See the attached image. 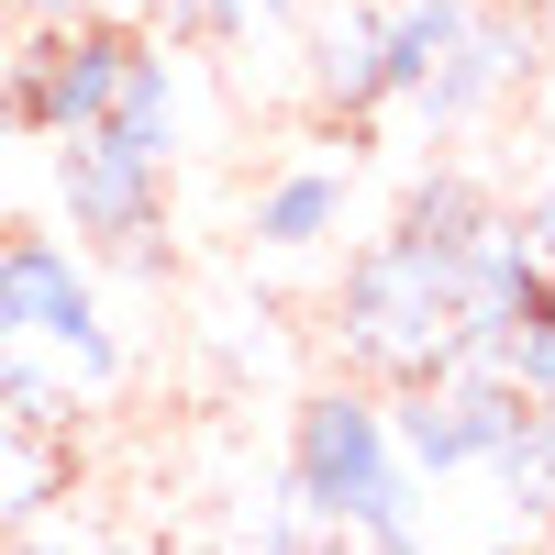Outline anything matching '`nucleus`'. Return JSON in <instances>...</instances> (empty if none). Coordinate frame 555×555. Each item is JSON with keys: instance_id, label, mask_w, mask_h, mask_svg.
Segmentation results:
<instances>
[{"instance_id": "f257e3e1", "label": "nucleus", "mask_w": 555, "mask_h": 555, "mask_svg": "<svg viewBox=\"0 0 555 555\" xmlns=\"http://www.w3.org/2000/svg\"><path fill=\"white\" fill-rule=\"evenodd\" d=\"M289 512L334 544H366V555H423V478L400 467V434H389V400L378 389H311L289 411Z\"/></svg>"}, {"instance_id": "f03ea898", "label": "nucleus", "mask_w": 555, "mask_h": 555, "mask_svg": "<svg viewBox=\"0 0 555 555\" xmlns=\"http://www.w3.org/2000/svg\"><path fill=\"white\" fill-rule=\"evenodd\" d=\"M455 322H467V278H455V256L434 245H356L345 256V289H334V356L356 389H434L455 366Z\"/></svg>"}, {"instance_id": "7ed1b4c3", "label": "nucleus", "mask_w": 555, "mask_h": 555, "mask_svg": "<svg viewBox=\"0 0 555 555\" xmlns=\"http://www.w3.org/2000/svg\"><path fill=\"white\" fill-rule=\"evenodd\" d=\"M0 322H12V345L56 356L78 389H122V345H112L89 256L67 234H0Z\"/></svg>"}, {"instance_id": "20e7f679", "label": "nucleus", "mask_w": 555, "mask_h": 555, "mask_svg": "<svg viewBox=\"0 0 555 555\" xmlns=\"http://www.w3.org/2000/svg\"><path fill=\"white\" fill-rule=\"evenodd\" d=\"M133 56H145V34L133 23H78V34H34L12 44V89H23V133L34 145H78V133H101Z\"/></svg>"}, {"instance_id": "39448f33", "label": "nucleus", "mask_w": 555, "mask_h": 555, "mask_svg": "<svg viewBox=\"0 0 555 555\" xmlns=\"http://www.w3.org/2000/svg\"><path fill=\"white\" fill-rule=\"evenodd\" d=\"M522 389L512 378H434V389H400L389 400V434H400V467L411 478H467V467H500L522 444Z\"/></svg>"}, {"instance_id": "423d86ee", "label": "nucleus", "mask_w": 555, "mask_h": 555, "mask_svg": "<svg viewBox=\"0 0 555 555\" xmlns=\"http://www.w3.org/2000/svg\"><path fill=\"white\" fill-rule=\"evenodd\" d=\"M56 211H67L78 256H89V245H101V256H133V245H156L167 167L133 156V145H112V133H78V145H56Z\"/></svg>"}, {"instance_id": "0eeeda50", "label": "nucleus", "mask_w": 555, "mask_h": 555, "mask_svg": "<svg viewBox=\"0 0 555 555\" xmlns=\"http://www.w3.org/2000/svg\"><path fill=\"white\" fill-rule=\"evenodd\" d=\"M533 56H544V34H533V12H500V0H478V23H467V44L444 56V78L423 89V112L434 133H467V122H489L512 89L533 78Z\"/></svg>"}, {"instance_id": "6e6552de", "label": "nucleus", "mask_w": 555, "mask_h": 555, "mask_svg": "<svg viewBox=\"0 0 555 555\" xmlns=\"http://www.w3.org/2000/svg\"><path fill=\"white\" fill-rule=\"evenodd\" d=\"M311 112H322V122H366V112H389L378 0H322V12H311Z\"/></svg>"}, {"instance_id": "1a4fd4ad", "label": "nucleus", "mask_w": 555, "mask_h": 555, "mask_svg": "<svg viewBox=\"0 0 555 555\" xmlns=\"http://www.w3.org/2000/svg\"><path fill=\"white\" fill-rule=\"evenodd\" d=\"M245 234L267 256H311V245H334L345 234V167H278L256 211H245Z\"/></svg>"}, {"instance_id": "9d476101", "label": "nucleus", "mask_w": 555, "mask_h": 555, "mask_svg": "<svg viewBox=\"0 0 555 555\" xmlns=\"http://www.w3.org/2000/svg\"><path fill=\"white\" fill-rule=\"evenodd\" d=\"M478 0H378V44H389V101H423L444 78V56L467 44Z\"/></svg>"}, {"instance_id": "9b49d317", "label": "nucleus", "mask_w": 555, "mask_h": 555, "mask_svg": "<svg viewBox=\"0 0 555 555\" xmlns=\"http://www.w3.org/2000/svg\"><path fill=\"white\" fill-rule=\"evenodd\" d=\"M489 190H478V178L467 167H423V178H411V201H400V222H389V234L400 245H434V256H467L478 234H489Z\"/></svg>"}, {"instance_id": "f8f14e48", "label": "nucleus", "mask_w": 555, "mask_h": 555, "mask_svg": "<svg viewBox=\"0 0 555 555\" xmlns=\"http://www.w3.org/2000/svg\"><path fill=\"white\" fill-rule=\"evenodd\" d=\"M112 145H133V156H156L167 167V145H178V56L145 34V56H133V78H122V101H112Z\"/></svg>"}, {"instance_id": "ddd939ff", "label": "nucleus", "mask_w": 555, "mask_h": 555, "mask_svg": "<svg viewBox=\"0 0 555 555\" xmlns=\"http://www.w3.org/2000/svg\"><path fill=\"white\" fill-rule=\"evenodd\" d=\"M300 0H156V44H256Z\"/></svg>"}, {"instance_id": "4468645a", "label": "nucleus", "mask_w": 555, "mask_h": 555, "mask_svg": "<svg viewBox=\"0 0 555 555\" xmlns=\"http://www.w3.org/2000/svg\"><path fill=\"white\" fill-rule=\"evenodd\" d=\"M500 489L522 500V522H555V411H533L522 444L500 455Z\"/></svg>"}, {"instance_id": "2eb2a0df", "label": "nucleus", "mask_w": 555, "mask_h": 555, "mask_svg": "<svg viewBox=\"0 0 555 555\" xmlns=\"http://www.w3.org/2000/svg\"><path fill=\"white\" fill-rule=\"evenodd\" d=\"M0 23L34 44V34H78V23H122V12L112 0H0Z\"/></svg>"}, {"instance_id": "dca6fc26", "label": "nucleus", "mask_w": 555, "mask_h": 555, "mask_svg": "<svg viewBox=\"0 0 555 555\" xmlns=\"http://www.w3.org/2000/svg\"><path fill=\"white\" fill-rule=\"evenodd\" d=\"M512 234H522V256H533V278L555 289V178H533L522 190V211H512Z\"/></svg>"}, {"instance_id": "f3484780", "label": "nucleus", "mask_w": 555, "mask_h": 555, "mask_svg": "<svg viewBox=\"0 0 555 555\" xmlns=\"http://www.w3.org/2000/svg\"><path fill=\"white\" fill-rule=\"evenodd\" d=\"M512 389H522V411H555V322H533V334H522Z\"/></svg>"}, {"instance_id": "a211bd4d", "label": "nucleus", "mask_w": 555, "mask_h": 555, "mask_svg": "<svg viewBox=\"0 0 555 555\" xmlns=\"http://www.w3.org/2000/svg\"><path fill=\"white\" fill-rule=\"evenodd\" d=\"M234 555H311V522L289 512V500H278V512H267V522H256V533H245Z\"/></svg>"}, {"instance_id": "6ab92c4d", "label": "nucleus", "mask_w": 555, "mask_h": 555, "mask_svg": "<svg viewBox=\"0 0 555 555\" xmlns=\"http://www.w3.org/2000/svg\"><path fill=\"white\" fill-rule=\"evenodd\" d=\"M0 145H23V89H12V56H0Z\"/></svg>"}, {"instance_id": "aec40b11", "label": "nucleus", "mask_w": 555, "mask_h": 555, "mask_svg": "<svg viewBox=\"0 0 555 555\" xmlns=\"http://www.w3.org/2000/svg\"><path fill=\"white\" fill-rule=\"evenodd\" d=\"M0 555H78V544H67V533H12Z\"/></svg>"}, {"instance_id": "412c9836", "label": "nucleus", "mask_w": 555, "mask_h": 555, "mask_svg": "<svg viewBox=\"0 0 555 555\" xmlns=\"http://www.w3.org/2000/svg\"><path fill=\"white\" fill-rule=\"evenodd\" d=\"M12 366H23V345H12V322H0V378H12Z\"/></svg>"}, {"instance_id": "4be33fe9", "label": "nucleus", "mask_w": 555, "mask_h": 555, "mask_svg": "<svg viewBox=\"0 0 555 555\" xmlns=\"http://www.w3.org/2000/svg\"><path fill=\"white\" fill-rule=\"evenodd\" d=\"M500 12H522V0H500Z\"/></svg>"}, {"instance_id": "5701e85b", "label": "nucleus", "mask_w": 555, "mask_h": 555, "mask_svg": "<svg viewBox=\"0 0 555 555\" xmlns=\"http://www.w3.org/2000/svg\"><path fill=\"white\" fill-rule=\"evenodd\" d=\"M544 34H555V12H544Z\"/></svg>"}]
</instances>
